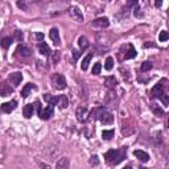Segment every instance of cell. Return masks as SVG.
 Returning <instances> with one entry per match:
<instances>
[{"instance_id":"obj_35","label":"cell","mask_w":169,"mask_h":169,"mask_svg":"<svg viewBox=\"0 0 169 169\" xmlns=\"http://www.w3.org/2000/svg\"><path fill=\"white\" fill-rule=\"evenodd\" d=\"M15 36H16V40H17V41H21V40H23V33L20 31H16Z\"/></svg>"},{"instance_id":"obj_4","label":"cell","mask_w":169,"mask_h":169,"mask_svg":"<svg viewBox=\"0 0 169 169\" xmlns=\"http://www.w3.org/2000/svg\"><path fill=\"white\" fill-rule=\"evenodd\" d=\"M151 94H152L153 98H161V96L165 94V92H164V84H163V82L156 83L155 86H153V88H152Z\"/></svg>"},{"instance_id":"obj_33","label":"cell","mask_w":169,"mask_h":169,"mask_svg":"<svg viewBox=\"0 0 169 169\" xmlns=\"http://www.w3.org/2000/svg\"><path fill=\"white\" fill-rule=\"evenodd\" d=\"M90 164H91V165L92 167H94V165H98V164H99V159H98V156H91V157H90Z\"/></svg>"},{"instance_id":"obj_27","label":"cell","mask_w":169,"mask_h":169,"mask_svg":"<svg viewBox=\"0 0 169 169\" xmlns=\"http://www.w3.org/2000/svg\"><path fill=\"white\" fill-rule=\"evenodd\" d=\"M114 67V59L111 57H107L106 58V63H104V69L106 70H111Z\"/></svg>"},{"instance_id":"obj_8","label":"cell","mask_w":169,"mask_h":169,"mask_svg":"<svg viewBox=\"0 0 169 169\" xmlns=\"http://www.w3.org/2000/svg\"><path fill=\"white\" fill-rule=\"evenodd\" d=\"M69 13H70L71 17L74 20H77V21H83V13L78 7H71L69 9Z\"/></svg>"},{"instance_id":"obj_10","label":"cell","mask_w":169,"mask_h":169,"mask_svg":"<svg viewBox=\"0 0 169 169\" xmlns=\"http://www.w3.org/2000/svg\"><path fill=\"white\" fill-rule=\"evenodd\" d=\"M49 37H50V40L53 41V44H54L56 46H58L59 44H61V38H59V32H58L57 28H52L50 32H49Z\"/></svg>"},{"instance_id":"obj_39","label":"cell","mask_w":169,"mask_h":169,"mask_svg":"<svg viewBox=\"0 0 169 169\" xmlns=\"http://www.w3.org/2000/svg\"><path fill=\"white\" fill-rule=\"evenodd\" d=\"M163 5V0H155V7L156 8H160Z\"/></svg>"},{"instance_id":"obj_2","label":"cell","mask_w":169,"mask_h":169,"mask_svg":"<svg viewBox=\"0 0 169 169\" xmlns=\"http://www.w3.org/2000/svg\"><path fill=\"white\" fill-rule=\"evenodd\" d=\"M36 106H37L38 108V116H40V119H42V120H49L52 116H53L54 114V106L53 104H49L46 108H42L41 106H40V102L37 100V102L34 103Z\"/></svg>"},{"instance_id":"obj_31","label":"cell","mask_w":169,"mask_h":169,"mask_svg":"<svg viewBox=\"0 0 169 169\" xmlns=\"http://www.w3.org/2000/svg\"><path fill=\"white\" fill-rule=\"evenodd\" d=\"M152 69V62L151 61H146L142 63V71H148Z\"/></svg>"},{"instance_id":"obj_22","label":"cell","mask_w":169,"mask_h":169,"mask_svg":"<svg viewBox=\"0 0 169 169\" xmlns=\"http://www.w3.org/2000/svg\"><path fill=\"white\" fill-rule=\"evenodd\" d=\"M136 54H138V53H136L135 48H134V46H132L131 44H130V45H128V52L126 53V56H124V58H126V59H131V58H135V57H136Z\"/></svg>"},{"instance_id":"obj_36","label":"cell","mask_w":169,"mask_h":169,"mask_svg":"<svg viewBox=\"0 0 169 169\" xmlns=\"http://www.w3.org/2000/svg\"><path fill=\"white\" fill-rule=\"evenodd\" d=\"M160 99L163 100L164 106H168V103H169V99H168V95H167V94H164V95H163V96H161V98H160Z\"/></svg>"},{"instance_id":"obj_30","label":"cell","mask_w":169,"mask_h":169,"mask_svg":"<svg viewBox=\"0 0 169 169\" xmlns=\"http://www.w3.org/2000/svg\"><path fill=\"white\" fill-rule=\"evenodd\" d=\"M100 70H102V65H100V62H95L94 67H92V74L98 75V74H100Z\"/></svg>"},{"instance_id":"obj_18","label":"cell","mask_w":169,"mask_h":169,"mask_svg":"<svg viewBox=\"0 0 169 169\" xmlns=\"http://www.w3.org/2000/svg\"><path fill=\"white\" fill-rule=\"evenodd\" d=\"M12 42H13V38L12 37H4L0 40V45H2L3 49H8L12 45Z\"/></svg>"},{"instance_id":"obj_23","label":"cell","mask_w":169,"mask_h":169,"mask_svg":"<svg viewBox=\"0 0 169 169\" xmlns=\"http://www.w3.org/2000/svg\"><path fill=\"white\" fill-rule=\"evenodd\" d=\"M104 84H106L107 87H115L116 84H118V81H116V78L115 77H107L106 78V81H104Z\"/></svg>"},{"instance_id":"obj_19","label":"cell","mask_w":169,"mask_h":169,"mask_svg":"<svg viewBox=\"0 0 169 169\" xmlns=\"http://www.w3.org/2000/svg\"><path fill=\"white\" fill-rule=\"evenodd\" d=\"M44 99L48 102V104H53V106H57V102H58V96H53L50 94H45L44 95Z\"/></svg>"},{"instance_id":"obj_26","label":"cell","mask_w":169,"mask_h":169,"mask_svg":"<svg viewBox=\"0 0 169 169\" xmlns=\"http://www.w3.org/2000/svg\"><path fill=\"white\" fill-rule=\"evenodd\" d=\"M78 45H79V48H81L82 50H84L88 46V41H87V38L84 37V36H81V37L78 38Z\"/></svg>"},{"instance_id":"obj_28","label":"cell","mask_w":169,"mask_h":169,"mask_svg":"<svg viewBox=\"0 0 169 169\" xmlns=\"http://www.w3.org/2000/svg\"><path fill=\"white\" fill-rule=\"evenodd\" d=\"M151 108L153 110V112H155V114L157 115V116H163V115H164V111H163L160 107H157V104H155V103H153V104L151 106Z\"/></svg>"},{"instance_id":"obj_38","label":"cell","mask_w":169,"mask_h":169,"mask_svg":"<svg viewBox=\"0 0 169 169\" xmlns=\"http://www.w3.org/2000/svg\"><path fill=\"white\" fill-rule=\"evenodd\" d=\"M58 58H59V52H54V57L52 58V59H53V62L56 63V62L58 61Z\"/></svg>"},{"instance_id":"obj_20","label":"cell","mask_w":169,"mask_h":169,"mask_svg":"<svg viewBox=\"0 0 169 169\" xmlns=\"http://www.w3.org/2000/svg\"><path fill=\"white\" fill-rule=\"evenodd\" d=\"M91 58H92V54H87L86 57L83 58V61H82V63H81V69H82L83 71H86V70L88 69V65H90Z\"/></svg>"},{"instance_id":"obj_17","label":"cell","mask_w":169,"mask_h":169,"mask_svg":"<svg viewBox=\"0 0 169 169\" xmlns=\"http://www.w3.org/2000/svg\"><path fill=\"white\" fill-rule=\"evenodd\" d=\"M38 50H40V53H41L42 56H49L52 52H50V48H49V45H48L46 42H41L38 45Z\"/></svg>"},{"instance_id":"obj_21","label":"cell","mask_w":169,"mask_h":169,"mask_svg":"<svg viewBox=\"0 0 169 169\" xmlns=\"http://www.w3.org/2000/svg\"><path fill=\"white\" fill-rule=\"evenodd\" d=\"M57 106H59V108H66L69 106V100L65 95H61L58 96V102H57Z\"/></svg>"},{"instance_id":"obj_5","label":"cell","mask_w":169,"mask_h":169,"mask_svg":"<svg viewBox=\"0 0 169 169\" xmlns=\"http://www.w3.org/2000/svg\"><path fill=\"white\" fill-rule=\"evenodd\" d=\"M108 25H110V20L107 17H99V19H96L92 21V27H95V28L106 29V28H108Z\"/></svg>"},{"instance_id":"obj_12","label":"cell","mask_w":169,"mask_h":169,"mask_svg":"<svg viewBox=\"0 0 169 169\" xmlns=\"http://www.w3.org/2000/svg\"><path fill=\"white\" fill-rule=\"evenodd\" d=\"M134 155H135V157H138V160L142 161V163H147L148 160H149V155H148L147 152L142 151V149H135Z\"/></svg>"},{"instance_id":"obj_15","label":"cell","mask_w":169,"mask_h":169,"mask_svg":"<svg viewBox=\"0 0 169 169\" xmlns=\"http://www.w3.org/2000/svg\"><path fill=\"white\" fill-rule=\"evenodd\" d=\"M36 84H33V83H27L25 86H24V88L21 90V96L23 98H28V95H29V92L32 91V90H36Z\"/></svg>"},{"instance_id":"obj_16","label":"cell","mask_w":169,"mask_h":169,"mask_svg":"<svg viewBox=\"0 0 169 169\" xmlns=\"http://www.w3.org/2000/svg\"><path fill=\"white\" fill-rule=\"evenodd\" d=\"M33 111H34V106L32 103H29V104H25V107H24V110H23V114L27 119H29V118H32V115H33Z\"/></svg>"},{"instance_id":"obj_25","label":"cell","mask_w":169,"mask_h":169,"mask_svg":"<svg viewBox=\"0 0 169 169\" xmlns=\"http://www.w3.org/2000/svg\"><path fill=\"white\" fill-rule=\"evenodd\" d=\"M114 135H115V131L114 130H106V131L102 132V138L104 140H111L112 138H114Z\"/></svg>"},{"instance_id":"obj_14","label":"cell","mask_w":169,"mask_h":169,"mask_svg":"<svg viewBox=\"0 0 169 169\" xmlns=\"http://www.w3.org/2000/svg\"><path fill=\"white\" fill-rule=\"evenodd\" d=\"M16 53L20 54L21 57H29L32 50L29 49V48H27L25 45H21V44H20V45L17 46V49H16Z\"/></svg>"},{"instance_id":"obj_1","label":"cell","mask_w":169,"mask_h":169,"mask_svg":"<svg viewBox=\"0 0 169 169\" xmlns=\"http://www.w3.org/2000/svg\"><path fill=\"white\" fill-rule=\"evenodd\" d=\"M126 148H120V149H110L104 153V159L111 165H118L126 159Z\"/></svg>"},{"instance_id":"obj_37","label":"cell","mask_w":169,"mask_h":169,"mask_svg":"<svg viewBox=\"0 0 169 169\" xmlns=\"http://www.w3.org/2000/svg\"><path fill=\"white\" fill-rule=\"evenodd\" d=\"M132 5H138V0H128V2H127V7L130 8Z\"/></svg>"},{"instance_id":"obj_40","label":"cell","mask_w":169,"mask_h":169,"mask_svg":"<svg viewBox=\"0 0 169 169\" xmlns=\"http://www.w3.org/2000/svg\"><path fill=\"white\" fill-rule=\"evenodd\" d=\"M34 37L38 40V41H41V40H44V34L42 33H36L34 34Z\"/></svg>"},{"instance_id":"obj_32","label":"cell","mask_w":169,"mask_h":169,"mask_svg":"<svg viewBox=\"0 0 169 169\" xmlns=\"http://www.w3.org/2000/svg\"><path fill=\"white\" fill-rule=\"evenodd\" d=\"M17 7L19 8H21L23 11H27L28 9V7H27V4H25V0H17Z\"/></svg>"},{"instance_id":"obj_11","label":"cell","mask_w":169,"mask_h":169,"mask_svg":"<svg viewBox=\"0 0 169 169\" xmlns=\"http://www.w3.org/2000/svg\"><path fill=\"white\" fill-rule=\"evenodd\" d=\"M75 116H77L79 122H84L88 116V110L86 107H78L77 111H75Z\"/></svg>"},{"instance_id":"obj_29","label":"cell","mask_w":169,"mask_h":169,"mask_svg":"<svg viewBox=\"0 0 169 169\" xmlns=\"http://www.w3.org/2000/svg\"><path fill=\"white\" fill-rule=\"evenodd\" d=\"M168 38H169V33H168L167 31H161V32H160V36H159V40H160V41H161V42H165Z\"/></svg>"},{"instance_id":"obj_6","label":"cell","mask_w":169,"mask_h":169,"mask_svg":"<svg viewBox=\"0 0 169 169\" xmlns=\"http://www.w3.org/2000/svg\"><path fill=\"white\" fill-rule=\"evenodd\" d=\"M16 107H17V102H16V100H11V102L3 103L2 106H0V110L3 112H5V114H9V112L13 111Z\"/></svg>"},{"instance_id":"obj_7","label":"cell","mask_w":169,"mask_h":169,"mask_svg":"<svg viewBox=\"0 0 169 169\" xmlns=\"http://www.w3.org/2000/svg\"><path fill=\"white\" fill-rule=\"evenodd\" d=\"M53 78H54L56 87H57L58 90H63V88L66 87V79H65V77H63V75L56 74V75H53Z\"/></svg>"},{"instance_id":"obj_24","label":"cell","mask_w":169,"mask_h":169,"mask_svg":"<svg viewBox=\"0 0 169 169\" xmlns=\"http://www.w3.org/2000/svg\"><path fill=\"white\" fill-rule=\"evenodd\" d=\"M56 167H57V169H67V168H69V160L63 157L57 163V165H56Z\"/></svg>"},{"instance_id":"obj_9","label":"cell","mask_w":169,"mask_h":169,"mask_svg":"<svg viewBox=\"0 0 169 169\" xmlns=\"http://www.w3.org/2000/svg\"><path fill=\"white\" fill-rule=\"evenodd\" d=\"M8 79H9V82L13 84V86H19V84L21 83V81H23V74L20 73V71H16V73L9 74Z\"/></svg>"},{"instance_id":"obj_3","label":"cell","mask_w":169,"mask_h":169,"mask_svg":"<svg viewBox=\"0 0 169 169\" xmlns=\"http://www.w3.org/2000/svg\"><path fill=\"white\" fill-rule=\"evenodd\" d=\"M98 119L103 124H111L112 122H114V116H112V114H111V112H108L104 107H102V110H100L99 115H98Z\"/></svg>"},{"instance_id":"obj_34","label":"cell","mask_w":169,"mask_h":169,"mask_svg":"<svg viewBox=\"0 0 169 169\" xmlns=\"http://www.w3.org/2000/svg\"><path fill=\"white\" fill-rule=\"evenodd\" d=\"M71 53H73V59H74V61H77V59L79 58V56H81V52H79V50H73V52H71Z\"/></svg>"},{"instance_id":"obj_13","label":"cell","mask_w":169,"mask_h":169,"mask_svg":"<svg viewBox=\"0 0 169 169\" xmlns=\"http://www.w3.org/2000/svg\"><path fill=\"white\" fill-rule=\"evenodd\" d=\"M13 92V88H12L9 84H7L5 82L0 83V95L2 96H8Z\"/></svg>"}]
</instances>
